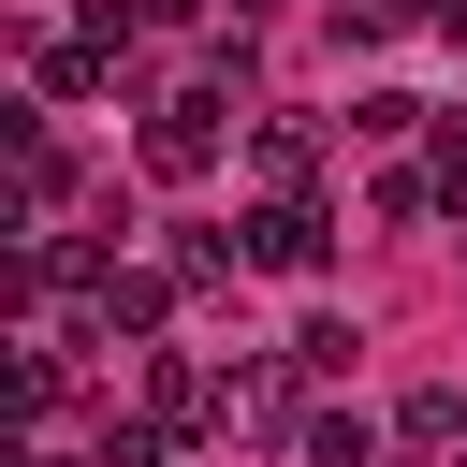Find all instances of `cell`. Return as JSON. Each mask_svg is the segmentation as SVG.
<instances>
[{"label": "cell", "mask_w": 467, "mask_h": 467, "mask_svg": "<svg viewBox=\"0 0 467 467\" xmlns=\"http://www.w3.org/2000/svg\"><path fill=\"white\" fill-rule=\"evenodd\" d=\"M234 234H248V263H263V277H321V263H336V219H321L306 190H277V204H248Z\"/></svg>", "instance_id": "6da1fadb"}, {"label": "cell", "mask_w": 467, "mask_h": 467, "mask_svg": "<svg viewBox=\"0 0 467 467\" xmlns=\"http://www.w3.org/2000/svg\"><path fill=\"white\" fill-rule=\"evenodd\" d=\"M292 379H306V365H234L204 423H219V438H306V409H292Z\"/></svg>", "instance_id": "7a4b0ae2"}, {"label": "cell", "mask_w": 467, "mask_h": 467, "mask_svg": "<svg viewBox=\"0 0 467 467\" xmlns=\"http://www.w3.org/2000/svg\"><path fill=\"white\" fill-rule=\"evenodd\" d=\"M204 161H219V88H175L146 117V175H204Z\"/></svg>", "instance_id": "3957f363"}, {"label": "cell", "mask_w": 467, "mask_h": 467, "mask_svg": "<svg viewBox=\"0 0 467 467\" xmlns=\"http://www.w3.org/2000/svg\"><path fill=\"white\" fill-rule=\"evenodd\" d=\"M175 292H190L175 263H117V277L88 292V321H102V336H161V321H175Z\"/></svg>", "instance_id": "277c9868"}, {"label": "cell", "mask_w": 467, "mask_h": 467, "mask_svg": "<svg viewBox=\"0 0 467 467\" xmlns=\"http://www.w3.org/2000/svg\"><path fill=\"white\" fill-rule=\"evenodd\" d=\"M306 467H379V423L365 409H306Z\"/></svg>", "instance_id": "5b68a950"}, {"label": "cell", "mask_w": 467, "mask_h": 467, "mask_svg": "<svg viewBox=\"0 0 467 467\" xmlns=\"http://www.w3.org/2000/svg\"><path fill=\"white\" fill-rule=\"evenodd\" d=\"M394 423H409V452H452V438H467V394H452V379H423Z\"/></svg>", "instance_id": "8992f818"}, {"label": "cell", "mask_w": 467, "mask_h": 467, "mask_svg": "<svg viewBox=\"0 0 467 467\" xmlns=\"http://www.w3.org/2000/svg\"><path fill=\"white\" fill-rule=\"evenodd\" d=\"M263 175L306 190V175H321V131H306V117H263Z\"/></svg>", "instance_id": "52a82bcc"}, {"label": "cell", "mask_w": 467, "mask_h": 467, "mask_svg": "<svg viewBox=\"0 0 467 467\" xmlns=\"http://www.w3.org/2000/svg\"><path fill=\"white\" fill-rule=\"evenodd\" d=\"M350 131H365V146H409V131H423V102H409V88H365V102H350Z\"/></svg>", "instance_id": "ba28073f"}, {"label": "cell", "mask_w": 467, "mask_h": 467, "mask_svg": "<svg viewBox=\"0 0 467 467\" xmlns=\"http://www.w3.org/2000/svg\"><path fill=\"white\" fill-rule=\"evenodd\" d=\"M350 350H365L350 321H306V336H292V365H306V379H350Z\"/></svg>", "instance_id": "9c48e42d"}, {"label": "cell", "mask_w": 467, "mask_h": 467, "mask_svg": "<svg viewBox=\"0 0 467 467\" xmlns=\"http://www.w3.org/2000/svg\"><path fill=\"white\" fill-rule=\"evenodd\" d=\"M204 15H219V29H263V0H204Z\"/></svg>", "instance_id": "30bf717a"}, {"label": "cell", "mask_w": 467, "mask_h": 467, "mask_svg": "<svg viewBox=\"0 0 467 467\" xmlns=\"http://www.w3.org/2000/svg\"><path fill=\"white\" fill-rule=\"evenodd\" d=\"M438 29H452V44H467V0H452V15H438Z\"/></svg>", "instance_id": "8fae6325"}]
</instances>
